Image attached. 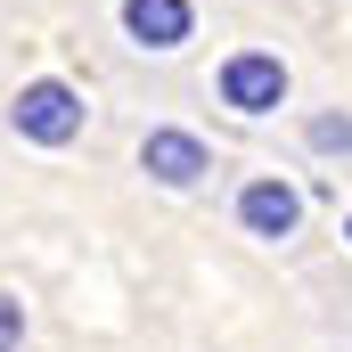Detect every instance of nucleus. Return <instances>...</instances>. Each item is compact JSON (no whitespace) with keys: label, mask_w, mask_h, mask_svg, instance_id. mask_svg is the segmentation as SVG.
<instances>
[{"label":"nucleus","mask_w":352,"mask_h":352,"mask_svg":"<svg viewBox=\"0 0 352 352\" xmlns=\"http://www.w3.org/2000/svg\"><path fill=\"white\" fill-rule=\"evenodd\" d=\"M16 336H25V311H16V295H0V352H16Z\"/></svg>","instance_id":"7"},{"label":"nucleus","mask_w":352,"mask_h":352,"mask_svg":"<svg viewBox=\"0 0 352 352\" xmlns=\"http://www.w3.org/2000/svg\"><path fill=\"white\" fill-rule=\"evenodd\" d=\"M287 98V66L270 58V50H238L230 66H221V107H238V115H270Z\"/></svg>","instance_id":"2"},{"label":"nucleus","mask_w":352,"mask_h":352,"mask_svg":"<svg viewBox=\"0 0 352 352\" xmlns=\"http://www.w3.org/2000/svg\"><path fill=\"white\" fill-rule=\"evenodd\" d=\"M140 164L164 180V188H188V180H205V173H213L205 140H188V131H148V140H140Z\"/></svg>","instance_id":"4"},{"label":"nucleus","mask_w":352,"mask_h":352,"mask_svg":"<svg viewBox=\"0 0 352 352\" xmlns=\"http://www.w3.org/2000/svg\"><path fill=\"white\" fill-rule=\"evenodd\" d=\"M238 221H246V238H295V221H303V197H295L287 180H246V197H238Z\"/></svg>","instance_id":"3"},{"label":"nucleus","mask_w":352,"mask_h":352,"mask_svg":"<svg viewBox=\"0 0 352 352\" xmlns=\"http://www.w3.org/2000/svg\"><path fill=\"white\" fill-rule=\"evenodd\" d=\"M123 33L140 50H180L188 41V0H123Z\"/></svg>","instance_id":"5"},{"label":"nucleus","mask_w":352,"mask_h":352,"mask_svg":"<svg viewBox=\"0 0 352 352\" xmlns=\"http://www.w3.org/2000/svg\"><path fill=\"white\" fill-rule=\"evenodd\" d=\"M8 123H16L33 148H66V140H82V98L66 82H25L16 107H8Z\"/></svg>","instance_id":"1"},{"label":"nucleus","mask_w":352,"mask_h":352,"mask_svg":"<svg viewBox=\"0 0 352 352\" xmlns=\"http://www.w3.org/2000/svg\"><path fill=\"white\" fill-rule=\"evenodd\" d=\"M311 148H352V115H320L311 123Z\"/></svg>","instance_id":"6"}]
</instances>
